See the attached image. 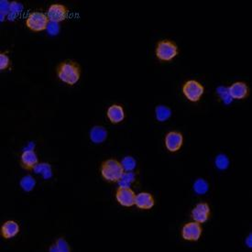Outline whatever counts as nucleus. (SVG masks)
<instances>
[{
	"label": "nucleus",
	"instance_id": "5",
	"mask_svg": "<svg viewBox=\"0 0 252 252\" xmlns=\"http://www.w3.org/2000/svg\"><path fill=\"white\" fill-rule=\"evenodd\" d=\"M182 91L186 99L192 103H197L205 93V87L197 80H188L183 85Z\"/></svg>",
	"mask_w": 252,
	"mask_h": 252
},
{
	"label": "nucleus",
	"instance_id": "3",
	"mask_svg": "<svg viewBox=\"0 0 252 252\" xmlns=\"http://www.w3.org/2000/svg\"><path fill=\"white\" fill-rule=\"evenodd\" d=\"M179 53V48L173 40L163 39L157 42L155 55L161 62H171Z\"/></svg>",
	"mask_w": 252,
	"mask_h": 252
},
{
	"label": "nucleus",
	"instance_id": "17",
	"mask_svg": "<svg viewBox=\"0 0 252 252\" xmlns=\"http://www.w3.org/2000/svg\"><path fill=\"white\" fill-rule=\"evenodd\" d=\"M172 109L164 105H159L155 108V117L159 122H165L172 117Z\"/></svg>",
	"mask_w": 252,
	"mask_h": 252
},
{
	"label": "nucleus",
	"instance_id": "21",
	"mask_svg": "<svg viewBox=\"0 0 252 252\" xmlns=\"http://www.w3.org/2000/svg\"><path fill=\"white\" fill-rule=\"evenodd\" d=\"M193 190L197 194H205L209 189V185L206 180L203 178H199L196 180L193 184Z\"/></svg>",
	"mask_w": 252,
	"mask_h": 252
},
{
	"label": "nucleus",
	"instance_id": "8",
	"mask_svg": "<svg viewBox=\"0 0 252 252\" xmlns=\"http://www.w3.org/2000/svg\"><path fill=\"white\" fill-rule=\"evenodd\" d=\"M115 197L120 206L124 207H132L135 206L136 193L131 187L120 186L116 191Z\"/></svg>",
	"mask_w": 252,
	"mask_h": 252
},
{
	"label": "nucleus",
	"instance_id": "26",
	"mask_svg": "<svg viewBox=\"0 0 252 252\" xmlns=\"http://www.w3.org/2000/svg\"><path fill=\"white\" fill-rule=\"evenodd\" d=\"M59 30H60V27L58 25V23H54V22H50L47 29L48 32L51 35H56L59 33Z\"/></svg>",
	"mask_w": 252,
	"mask_h": 252
},
{
	"label": "nucleus",
	"instance_id": "20",
	"mask_svg": "<svg viewBox=\"0 0 252 252\" xmlns=\"http://www.w3.org/2000/svg\"><path fill=\"white\" fill-rule=\"evenodd\" d=\"M135 181H136L135 173L133 172H125L119 181V185L123 187H130Z\"/></svg>",
	"mask_w": 252,
	"mask_h": 252
},
{
	"label": "nucleus",
	"instance_id": "11",
	"mask_svg": "<svg viewBox=\"0 0 252 252\" xmlns=\"http://www.w3.org/2000/svg\"><path fill=\"white\" fill-rule=\"evenodd\" d=\"M228 93L233 99H246L250 95V87L245 82L237 81L229 87Z\"/></svg>",
	"mask_w": 252,
	"mask_h": 252
},
{
	"label": "nucleus",
	"instance_id": "14",
	"mask_svg": "<svg viewBox=\"0 0 252 252\" xmlns=\"http://www.w3.org/2000/svg\"><path fill=\"white\" fill-rule=\"evenodd\" d=\"M135 206L141 210H151L155 206V199L153 193L141 192L136 194Z\"/></svg>",
	"mask_w": 252,
	"mask_h": 252
},
{
	"label": "nucleus",
	"instance_id": "19",
	"mask_svg": "<svg viewBox=\"0 0 252 252\" xmlns=\"http://www.w3.org/2000/svg\"><path fill=\"white\" fill-rule=\"evenodd\" d=\"M33 171L36 173L42 174L45 179H48L49 177L52 176V166L47 162L38 163V165L34 168Z\"/></svg>",
	"mask_w": 252,
	"mask_h": 252
},
{
	"label": "nucleus",
	"instance_id": "4",
	"mask_svg": "<svg viewBox=\"0 0 252 252\" xmlns=\"http://www.w3.org/2000/svg\"><path fill=\"white\" fill-rule=\"evenodd\" d=\"M50 20L46 13L40 11H34L28 15L25 20V26L32 32L39 33L47 31Z\"/></svg>",
	"mask_w": 252,
	"mask_h": 252
},
{
	"label": "nucleus",
	"instance_id": "23",
	"mask_svg": "<svg viewBox=\"0 0 252 252\" xmlns=\"http://www.w3.org/2000/svg\"><path fill=\"white\" fill-rule=\"evenodd\" d=\"M215 163L219 170H226L229 166V159L225 154H219L216 158Z\"/></svg>",
	"mask_w": 252,
	"mask_h": 252
},
{
	"label": "nucleus",
	"instance_id": "9",
	"mask_svg": "<svg viewBox=\"0 0 252 252\" xmlns=\"http://www.w3.org/2000/svg\"><path fill=\"white\" fill-rule=\"evenodd\" d=\"M47 17L49 18L50 22L59 23L66 20L69 15V8L60 3L52 4L47 10Z\"/></svg>",
	"mask_w": 252,
	"mask_h": 252
},
{
	"label": "nucleus",
	"instance_id": "10",
	"mask_svg": "<svg viewBox=\"0 0 252 252\" xmlns=\"http://www.w3.org/2000/svg\"><path fill=\"white\" fill-rule=\"evenodd\" d=\"M191 218L193 221L204 224L207 222L211 218V208L206 202H201L196 204L192 208L191 212Z\"/></svg>",
	"mask_w": 252,
	"mask_h": 252
},
{
	"label": "nucleus",
	"instance_id": "16",
	"mask_svg": "<svg viewBox=\"0 0 252 252\" xmlns=\"http://www.w3.org/2000/svg\"><path fill=\"white\" fill-rule=\"evenodd\" d=\"M107 136H108V132H107L106 127L100 126V125L94 126L89 133L90 139L94 144L103 143L104 141H106Z\"/></svg>",
	"mask_w": 252,
	"mask_h": 252
},
{
	"label": "nucleus",
	"instance_id": "18",
	"mask_svg": "<svg viewBox=\"0 0 252 252\" xmlns=\"http://www.w3.org/2000/svg\"><path fill=\"white\" fill-rule=\"evenodd\" d=\"M21 189L25 192H32L36 186V180L32 175H25L20 182Z\"/></svg>",
	"mask_w": 252,
	"mask_h": 252
},
{
	"label": "nucleus",
	"instance_id": "15",
	"mask_svg": "<svg viewBox=\"0 0 252 252\" xmlns=\"http://www.w3.org/2000/svg\"><path fill=\"white\" fill-rule=\"evenodd\" d=\"M20 231V225L15 220H7L0 228V235L3 239H10L16 237Z\"/></svg>",
	"mask_w": 252,
	"mask_h": 252
},
{
	"label": "nucleus",
	"instance_id": "25",
	"mask_svg": "<svg viewBox=\"0 0 252 252\" xmlns=\"http://www.w3.org/2000/svg\"><path fill=\"white\" fill-rule=\"evenodd\" d=\"M11 66V60L7 53H0V71H6Z\"/></svg>",
	"mask_w": 252,
	"mask_h": 252
},
{
	"label": "nucleus",
	"instance_id": "6",
	"mask_svg": "<svg viewBox=\"0 0 252 252\" xmlns=\"http://www.w3.org/2000/svg\"><path fill=\"white\" fill-rule=\"evenodd\" d=\"M185 142V137L183 133L177 130H172L166 133L164 137V144L168 152L174 153L179 152Z\"/></svg>",
	"mask_w": 252,
	"mask_h": 252
},
{
	"label": "nucleus",
	"instance_id": "13",
	"mask_svg": "<svg viewBox=\"0 0 252 252\" xmlns=\"http://www.w3.org/2000/svg\"><path fill=\"white\" fill-rule=\"evenodd\" d=\"M106 117L110 121V123L120 124L122 121H124L126 118L124 107L120 104H113L112 106H110L107 108Z\"/></svg>",
	"mask_w": 252,
	"mask_h": 252
},
{
	"label": "nucleus",
	"instance_id": "2",
	"mask_svg": "<svg viewBox=\"0 0 252 252\" xmlns=\"http://www.w3.org/2000/svg\"><path fill=\"white\" fill-rule=\"evenodd\" d=\"M125 170L121 161L115 158L102 161L100 166V174L102 178L108 183H119Z\"/></svg>",
	"mask_w": 252,
	"mask_h": 252
},
{
	"label": "nucleus",
	"instance_id": "7",
	"mask_svg": "<svg viewBox=\"0 0 252 252\" xmlns=\"http://www.w3.org/2000/svg\"><path fill=\"white\" fill-rule=\"evenodd\" d=\"M203 234V226L195 221L188 222L182 227L181 235L186 241H198Z\"/></svg>",
	"mask_w": 252,
	"mask_h": 252
},
{
	"label": "nucleus",
	"instance_id": "22",
	"mask_svg": "<svg viewBox=\"0 0 252 252\" xmlns=\"http://www.w3.org/2000/svg\"><path fill=\"white\" fill-rule=\"evenodd\" d=\"M121 164L123 166L125 172H133L137 166V161L131 156H126L122 159Z\"/></svg>",
	"mask_w": 252,
	"mask_h": 252
},
{
	"label": "nucleus",
	"instance_id": "24",
	"mask_svg": "<svg viewBox=\"0 0 252 252\" xmlns=\"http://www.w3.org/2000/svg\"><path fill=\"white\" fill-rule=\"evenodd\" d=\"M56 247H57V250H58V252H71V247L69 245V243L67 242L66 239H64V238H59V239H57V240L55 241V243H54Z\"/></svg>",
	"mask_w": 252,
	"mask_h": 252
},
{
	"label": "nucleus",
	"instance_id": "1",
	"mask_svg": "<svg viewBox=\"0 0 252 252\" xmlns=\"http://www.w3.org/2000/svg\"><path fill=\"white\" fill-rule=\"evenodd\" d=\"M56 75L63 83L73 87L81 78L82 68L77 62L67 59L57 65Z\"/></svg>",
	"mask_w": 252,
	"mask_h": 252
},
{
	"label": "nucleus",
	"instance_id": "12",
	"mask_svg": "<svg viewBox=\"0 0 252 252\" xmlns=\"http://www.w3.org/2000/svg\"><path fill=\"white\" fill-rule=\"evenodd\" d=\"M38 163L39 158L33 150H26L21 153L20 164L22 169L26 171H33L34 168L38 165Z\"/></svg>",
	"mask_w": 252,
	"mask_h": 252
}]
</instances>
